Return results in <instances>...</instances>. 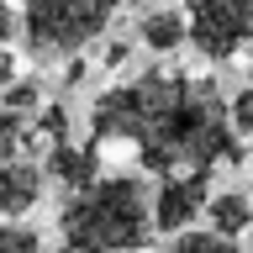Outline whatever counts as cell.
<instances>
[{
    "mask_svg": "<svg viewBox=\"0 0 253 253\" xmlns=\"http://www.w3.org/2000/svg\"><path fill=\"white\" fill-rule=\"evenodd\" d=\"M27 142H32V116L0 106V164L21 158V153H27Z\"/></svg>",
    "mask_w": 253,
    "mask_h": 253,
    "instance_id": "cell-10",
    "label": "cell"
},
{
    "mask_svg": "<svg viewBox=\"0 0 253 253\" xmlns=\"http://www.w3.org/2000/svg\"><path fill=\"white\" fill-rule=\"evenodd\" d=\"M206 227L221 237H243L253 227V201L243 190H227V195H211L206 201Z\"/></svg>",
    "mask_w": 253,
    "mask_h": 253,
    "instance_id": "cell-9",
    "label": "cell"
},
{
    "mask_svg": "<svg viewBox=\"0 0 253 253\" xmlns=\"http://www.w3.org/2000/svg\"><path fill=\"white\" fill-rule=\"evenodd\" d=\"M90 148L126 153L153 174L216 169L243 158V137L232 126V100L216 79L148 69V74L111 84L90 111Z\"/></svg>",
    "mask_w": 253,
    "mask_h": 253,
    "instance_id": "cell-1",
    "label": "cell"
},
{
    "mask_svg": "<svg viewBox=\"0 0 253 253\" xmlns=\"http://www.w3.org/2000/svg\"><path fill=\"white\" fill-rule=\"evenodd\" d=\"M0 106L5 111H21V116H37V111H42V84H37V79H11V84H5V95H0Z\"/></svg>",
    "mask_w": 253,
    "mask_h": 253,
    "instance_id": "cell-12",
    "label": "cell"
},
{
    "mask_svg": "<svg viewBox=\"0 0 253 253\" xmlns=\"http://www.w3.org/2000/svg\"><path fill=\"white\" fill-rule=\"evenodd\" d=\"M206 169H179V174H164V185L153 190V221L158 232H185L190 221L206 211Z\"/></svg>",
    "mask_w": 253,
    "mask_h": 253,
    "instance_id": "cell-5",
    "label": "cell"
},
{
    "mask_svg": "<svg viewBox=\"0 0 253 253\" xmlns=\"http://www.w3.org/2000/svg\"><path fill=\"white\" fill-rule=\"evenodd\" d=\"M42 169L58 174L69 190H79V185H90V179H100V153H95L90 142H84V148H79V142H58V148H47Z\"/></svg>",
    "mask_w": 253,
    "mask_h": 253,
    "instance_id": "cell-8",
    "label": "cell"
},
{
    "mask_svg": "<svg viewBox=\"0 0 253 253\" xmlns=\"http://www.w3.org/2000/svg\"><path fill=\"white\" fill-rule=\"evenodd\" d=\"M164 253H243L237 248V237H221V232H174V243Z\"/></svg>",
    "mask_w": 253,
    "mask_h": 253,
    "instance_id": "cell-11",
    "label": "cell"
},
{
    "mask_svg": "<svg viewBox=\"0 0 253 253\" xmlns=\"http://www.w3.org/2000/svg\"><path fill=\"white\" fill-rule=\"evenodd\" d=\"M42 185H47V169H42V164H27V158L0 164V221L27 216L32 206L42 201Z\"/></svg>",
    "mask_w": 253,
    "mask_h": 253,
    "instance_id": "cell-6",
    "label": "cell"
},
{
    "mask_svg": "<svg viewBox=\"0 0 253 253\" xmlns=\"http://www.w3.org/2000/svg\"><path fill=\"white\" fill-rule=\"evenodd\" d=\"M58 253H74V248H58Z\"/></svg>",
    "mask_w": 253,
    "mask_h": 253,
    "instance_id": "cell-16",
    "label": "cell"
},
{
    "mask_svg": "<svg viewBox=\"0 0 253 253\" xmlns=\"http://www.w3.org/2000/svg\"><path fill=\"white\" fill-rule=\"evenodd\" d=\"M232 126H237V137H248V132H253V90H237V100H232Z\"/></svg>",
    "mask_w": 253,
    "mask_h": 253,
    "instance_id": "cell-14",
    "label": "cell"
},
{
    "mask_svg": "<svg viewBox=\"0 0 253 253\" xmlns=\"http://www.w3.org/2000/svg\"><path fill=\"white\" fill-rule=\"evenodd\" d=\"M116 21V0H27L21 5V37L42 58H69L95 37H106Z\"/></svg>",
    "mask_w": 253,
    "mask_h": 253,
    "instance_id": "cell-3",
    "label": "cell"
},
{
    "mask_svg": "<svg viewBox=\"0 0 253 253\" xmlns=\"http://www.w3.org/2000/svg\"><path fill=\"white\" fill-rule=\"evenodd\" d=\"M0 253H42V237L21 221H0Z\"/></svg>",
    "mask_w": 253,
    "mask_h": 253,
    "instance_id": "cell-13",
    "label": "cell"
},
{
    "mask_svg": "<svg viewBox=\"0 0 253 253\" xmlns=\"http://www.w3.org/2000/svg\"><path fill=\"white\" fill-rule=\"evenodd\" d=\"M16 32H21V16H16V5H11V0H0V47L11 42Z\"/></svg>",
    "mask_w": 253,
    "mask_h": 253,
    "instance_id": "cell-15",
    "label": "cell"
},
{
    "mask_svg": "<svg viewBox=\"0 0 253 253\" xmlns=\"http://www.w3.org/2000/svg\"><path fill=\"white\" fill-rule=\"evenodd\" d=\"M137 42L148 47V53H179V47L190 42V16L174 11V5H164V11H148L137 27Z\"/></svg>",
    "mask_w": 253,
    "mask_h": 253,
    "instance_id": "cell-7",
    "label": "cell"
},
{
    "mask_svg": "<svg viewBox=\"0 0 253 253\" xmlns=\"http://www.w3.org/2000/svg\"><path fill=\"white\" fill-rule=\"evenodd\" d=\"M58 232L74 253H137L153 243V190L142 174H100L69 190Z\"/></svg>",
    "mask_w": 253,
    "mask_h": 253,
    "instance_id": "cell-2",
    "label": "cell"
},
{
    "mask_svg": "<svg viewBox=\"0 0 253 253\" xmlns=\"http://www.w3.org/2000/svg\"><path fill=\"white\" fill-rule=\"evenodd\" d=\"M190 16V47L211 63L237 58L253 42V0H185Z\"/></svg>",
    "mask_w": 253,
    "mask_h": 253,
    "instance_id": "cell-4",
    "label": "cell"
}]
</instances>
